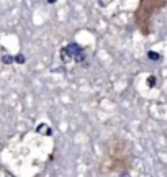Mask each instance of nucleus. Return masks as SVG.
I'll use <instances>...</instances> for the list:
<instances>
[{
	"instance_id": "nucleus-1",
	"label": "nucleus",
	"mask_w": 167,
	"mask_h": 177,
	"mask_svg": "<svg viewBox=\"0 0 167 177\" xmlns=\"http://www.w3.org/2000/svg\"><path fill=\"white\" fill-rule=\"evenodd\" d=\"M133 164V149L131 143L126 138L115 135L107 144V151L100 162V172L102 174H116L124 176L128 174Z\"/></svg>"
},
{
	"instance_id": "nucleus-2",
	"label": "nucleus",
	"mask_w": 167,
	"mask_h": 177,
	"mask_svg": "<svg viewBox=\"0 0 167 177\" xmlns=\"http://www.w3.org/2000/svg\"><path fill=\"white\" fill-rule=\"evenodd\" d=\"M167 7V0H139L134 10V25L142 36L153 33V21L162 8Z\"/></svg>"
},
{
	"instance_id": "nucleus-3",
	"label": "nucleus",
	"mask_w": 167,
	"mask_h": 177,
	"mask_svg": "<svg viewBox=\"0 0 167 177\" xmlns=\"http://www.w3.org/2000/svg\"><path fill=\"white\" fill-rule=\"evenodd\" d=\"M15 61V56H8V54H5L4 57H2V62L4 64H12Z\"/></svg>"
},
{
	"instance_id": "nucleus-4",
	"label": "nucleus",
	"mask_w": 167,
	"mask_h": 177,
	"mask_svg": "<svg viewBox=\"0 0 167 177\" xmlns=\"http://www.w3.org/2000/svg\"><path fill=\"white\" fill-rule=\"evenodd\" d=\"M15 61H17L18 64H25V56H23V54H17V56H15Z\"/></svg>"
},
{
	"instance_id": "nucleus-5",
	"label": "nucleus",
	"mask_w": 167,
	"mask_h": 177,
	"mask_svg": "<svg viewBox=\"0 0 167 177\" xmlns=\"http://www.w3.org/2000/svg\"><path fill=\"white\" fill-rule=\"evenodd\" d=\"M147 57H151V59H160V56L157 53H153V51H149L147 53Z\"/></svg>"
},
{
	"instance_id": "nucleus-6",
	"label": "nucleus",
	"mask_w": 167,
	"mask_h": 177,
	"mask_svg": "<svg viewBox=\"0 0 167 177\" xmlns=\"http://www.w3.org/2000/svg\"><path fill=\"white\" fill-rule=\"evenodd\" d=\"M147 84H149L151 87H153V85H156V77H153V75H151V77L147 79Z\"/></svg>"
},
{
	"instance_id": "nucleus-7",
	"label": "nucleus",
	"mask_w": 167,
	"mask_h": 177,
	"mask_svg": "<svg viewBox=\"0 0 167 177\" xmlns=\"http://www.w3.org/2000/svg\"><path fill=\"white\" fill-rule=\"evenodd\" d=\"M48 2H49V4H54V2H56V0H48Z\"/></svg>"
}]
</instances>
